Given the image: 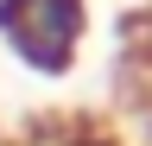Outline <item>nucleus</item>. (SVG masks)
<instances>
[{
	"mask_svg": "<svg viewBox=\"0 0 152 146\" xmlns=\"http://www.w3.org/2000/svg\"><path fill=\"white\" fill-rule=\"evenodd\" d=\"M89 45V0H0V51L32 76H70Z\"/></svg>",
	"mask_w": 152,
	"mask_h": 146,
	"instance_id": "obj_1",
	"label": "nucleus"
}]
</instances>
